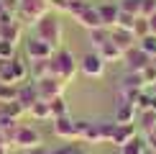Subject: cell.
Masks as SVG:
<instances>
[{
    "mask_svg": "<svg viewBox=\"0 0 156 154\" xmlns=\"http://www.w3.org/2000/svg\"><path fill=\"white\" fill-rule=\"evenodd\" d=\"M16 95H18V87L16 85H10V82H0V103L16 100Z\"/></svg>",
    "mask_w": 156,
    "mask_h": 154,
    "instance_id": "83f0119b",
    "label": "cell"
},
{
    "mask_svg": "<svg viewBox=\"0 0 156 154\" xmlns=\"http://www.w3.org/2000/svg\"><path fill=\"white\" fill-rule=\"evenodd\" d=\"M148 28H151V34H156V13L148 16Z\"/></svg>",
    "mask_w": 156,
    "mask_h": 154,
    "instance_id": "f35d334b",
    "label": "cell"
},
{
    "mask_svg": "<svg viewBox=\"0 0 156 154\" xmlns=\"http://www.w3.org/2000/svg\"><path fill=\"white\" fill-rule=\"evenodd\" d=\"M77 23L84 26L87 31H90V28H100V26H102V18H100V13H97V5H90L82 16H77Z\"/></svg>",
    "mask_w": 156,
    "mask_h": 154,
    "instance_id": "2e32d148",
    "label": "cell"
},
{
    "mask_svg": "<svg viewBox=\"0 0 156 154\" xmlns=\"http://www.w3.org/2000/svg\"><path fill=\"white\" fill-rule=\"evenodd\" d=\"M148 111H154V113H156V93L151 95V108H148Z\"/></svg>",
    "mask_w": 156,
    "mask_h": 154,
    "instance_id": "60d3db41",
    "label": "cell"
},
{
    "mask_svg": "<svg viewBox=\"0 0 156 154\" xmlns=\"http://www.w3.org/2000/svg\"><path fill=\"white\" fill-rule=\"evenodd\" d=\"M123 62H126V67H128V72H141V69H146L148 64H151V57L146 54L144 49L136 44L133 49H128V51H123Z\"/></svg>",
    "mask_w": 156,
    "mask_h": 154,
    "instance_id": "52a82bcc",
    "label": "cell"
},
{
    "mask_svg": "<svg viewBox=\"0 0 156 154\" xmlns=\"http://www.w3.org/2000/svg\"><path fill=\"white\" fill-rule=\"evenodd\" d=\"M54 134H56L59 139H67V141L80 139V131H77V121H74V118H69V113H67V116H59V118H54Z\"/></svg>",
    "mask_w": 156,
    "mask_h": 154,
    "instance_id": "9c48e42d",
    "label": "cell"
},
{
    "mask_svg": "<svg viewBox=\"0 0 156 154\" xmlns=\"http://www.w3.org/2000/svg\"><path fill=\"white\" fill-rule=\"evenodd\" d=\"M26 113V108L21 105L18 100H10V103H0V116H10V118H21V116Z\"/></svg>",
    "mask_w": 156,
    "mask_h": 154,
    "instance_id": "603a6c76",
    "label": "cell"
},
{
    "mask_svg": "<svg viewBox=\"0 0 156 154\" xmlns=\"http://www.w3.org/2000/svg\"><path fill=\"white\" fill-rule=\"evenodd\" d=\"M0 144H3V146H10V144H8V139H5L3 134H0Z\"/></svg>",
    "mask_w": 156,
    "mask_h": 154,
    "instance_id": "7bdbcfd3",
    "label": "cell"
},
{
    "mask_svg": "<svg viewBox=\"0 0 156 154\" xmlns=\"http://www.w3.org/2000/svg\"><path fill=\"white\" fill-rule=\"evenodd\" d=\"M34 118H38V121H49L51 118V111H49V100H41L38 98L34 105H31V111H28Z\"/></svg>",
    "mask_w": 156,
    "mask_h": 154,
    "instance_id": "cb8c5ba5",
    "label": "cell"
},
{
    "mask_svg": "<svg viewBox=\"0 0 156 154\" xmlns=\"http://www.w3.org/2000/svg\"><path fill=\"white\" fill-rule=\"evenodd\" d=\"M16 131H18V121L10 118V116H0V134L8 139V144H13L16 139Z\"/></svg>",
    "mask_w": 156,
    "mask_h": 154,
    "instance_id": "ffe728a7",
    "label": "cell"
},
{
    "mask_svg": "<svg viewBox=\"0 0 156 154\" xmlns=\"http://www.w3.org/2000/svg\"><path fill=\"white\" fill-rule=\"evenodd\" d=\"M80 69L87 77H102V75H105V62H102V57L97 54V51H90V54L82 57Z\"/></svg>",
    "mask_w": 156,
    "mask_h": 154,
    "instance_id": "30bf717a",
    "label": "cell"
},
{
    "mask_svg": "<svg viewBox=\"0 0 156 154\" xmlns=\"http://www.w3.org/2000/svg\"><path fill=\"white\" fill-rule=\"evenodd\" d=\"M16 100L21 103V105L26 108V113L31 111V105H34V103L38 100V95H36V87L34 85H21L18 87V95H16Z\"/></svg>",
    "mask_w": 156,
    "mask_h": 154,
    "instance_id": "e0dca14e",
    "label": "cell"
},
{
    "mask_svg": "<svg viewBox=\"0 0 156 154\" xmlns=\"http://www.w3.org/2000/svg\"><path fill=\"white\" fill-rule=\"evenodd\" d=\"M136 18L138 16H133V13H128V10H120L118 13V28H128V31H133V26H136Z\"/></svg>",
    "mask_w": 156,
    "mask_h": 154,
    "instance_id": "f1b7e54d",
    "label": "cell"
},
{
    "mask_svg": "<svg viewBox=\"0 0 156 154\" xmlns=\"http://www.w3.org/2000/svg\"><path fill=\"white\" fill-rule=\"evenodd\" d=\"M34 87H36V95L41 100H54V98H59V95L64 93L67 82H64L62 77L46 75V77H41V80H34Z\"/></svg>",
    "mask_w": 156,
    "mask_h": 154,
    "instance_id": "5b68a950",
    "label": "cell"
},
{
    "mask_svg": "<svg viewBox=\"0 0 156 154\" xmlns=\"http://www.w3.org/2000/svg\"><path fill=\"white\" fill-rule=\"evenodd\" d=\"M120 10H128L133 16H141V0H120Z\"/></svg>",
    "mask_w": 156,
    "mask_h": 154,
    "instance_id": "836d02e7",
    "label": "cell"
},
{
    "mask_svg": "<svg viewBox=\"0 0 156 154\" xmlns=\"http://www.w3.org/2000/svg\"><path fill=\"white\" fill-rule=\"evenodd\" d=\"M0 3L5 5V10H10V13H18V0H0Z\"/></svg>",
    "mask_w": 156,
    "mask_h": 154,
    "instance_id": "74e56055",
    "label": "cell"
},
{
    "mask_svg": "<svg viewBox=\"0 0 156 154\" xmlns=\"http://www.w3.org/2000/svg\"><path fill=\"white\" fill-rule=\"evenodd\" d=\"M23 154H46V149L44 146H36V149H26Z\"/></svg>",
    "mask_w": 156,
    "mask_h": 154,
    "instance_id": "ab89813d",
    "label": "cell"
},
{
    "mask_svg": "<svg viewBox=\"0 0 156 154\" xmlns=\"http://www.w3.org/2000/svg\"><path fill=\"white\" fill-rule=\"evenodd\" d=\"M146 154H156V152H151V149H148V152H146Z\"/></svg>",
    "mask_w": 156,
    "mask_h": 154,
    "instance_id": "f6af8a7d",
    "label": "cell"
},
{
    "mask_svg": "<svg viewBox=\"0 0 156 154\" xmlns=\"http://www.w3.org/2000/svg\"><path fill=\"white\" fill-rule=\"evenodd\" d=\"M51 75L62 77L64 82H69L77 75V59L69 49H56L54 57H51Z\"/></svg>",
    "mask_w": 156,
    "mask_h": 154,
    "instance_id": "7a4b0ae2",
    "label": "cell"
},
{
    "mask_svg": "<svg viewBox=\"0 0 156 154\" xmlns=\"http://www.w3.org/2000/svg\"><path fill=\"white\" fill-rule=\"evenodd\" d=\"M80 139H82V141H90V144H100V141H102V139H100V126H97V123H90V121H87Z\"/></svg>",
    "mask_w": 156,
    "mask_h": 154,
    "instance_id": "d4e9b609",
    "label": "cell"
},
{
    "mask_svg": "<svg viewBox=\"0 0 156 154\" xmlns=\"http://www.w3.org/2000/svg\"><path fill=\"white\" fill-rule=\"evenodd\" d=\"M97 54H100L102 57V62H118V59H123V51L118 49V46H115V44L113 41H108V44H102V46L100 49H97Z\"/></svg>",
    "mask_w": 156,
    "mask_h": 154,
    "instance_id": "44dd1931",
    "label": "cell"
},
{
    "mask_svg": "<svg viewBox=\"0 0 156 154\" xmlns=\"http://www.w3.org/2000/svg\"><path fill=\"white\" fill-rule=\"evenodd\" d=\"M41 134L36 131V128H31V126H18V131H16V139H13V144L10 146H16V149H36V146H41Z\"/></svg>",
    "mask_w": 156,
    "mask_h": 154,
    "instance_id": "8992f818",
    "label": "cell"
},
{
    "mask_svg": "<svg viewBox=\"0 0 156 154\" xmlns=\"http://www.w3.org/2000/svg\"><path fill=\"white\" fill-rule=\"evenodd\" d=\"M54 46H51V44H46V41H41V38H28V41H26V57H28V59H51V57H54Z\"/></svg>",
    "mask_w": 156,
    "mask_h": 154,
    "instance_id": "ba28073f",
    "label": "cell"
},
{
    "mask_svg": "<svg viewBox=\"0 0 156 154\" xmlns=\"http://www.w3.org/2000/svg\"><path fill=\"white\" fill-rule=\"evenodd\" d=\"M3 13H5V5H3V3H0V16H3Z\"/></svg>",
    "mask_w": 156,
    "mask_h": 154,
    "instance_id": "ee69618b",
    "label": "cell"
},
{
    "mask_svg": "<svg viewBox=\"0 0 156 154\" xmlns=\"http://www.w3.org/2000/svg\"><path fill=\"white\" fill-rule=\"evenodd\" d=\"M110 41L115 44L120 51H128V49H133L136 44H138V38H136L133 31H128V28H110Z\"/></svg>",
    "mask_w": 156,
    "mask_h": 154,
    "instance_id": "8fae6325",
    "label": "cell"
},
{
    "mask_svg": "<svg viewBox=\"0 0 156 154\" xmlns=\"http://www.w3.org/2000/svg\"><path fill=\"white\" fill-rule=\"evenodd\" d=\"M133 34H136V38H144V36L151 34V28H148V18H146V16H138V18H136Z\"/></svg>",
    "mask_w": 156,
    "mask_h": 154,
    "instance_id": "1f68e13d",
    "label": "cell"
},
{
    "mask_svg": "<svg viewBox=\"0 0 156 154\" xmlns=\"http://www.w3.org/2000/svg\"><path fill=\"white\" fill-rule=\"evenodd\" d=\"M49 0H18V21L21 23H36L44 13H49Z\"/></svg>",
    "mask_w": 156,
    "mask_h": 154,
    "instance_id": "3957f363",
    "label": "cell"
},
{
    "mask_svg": "<svg viewBox=\"0 0 156 154\" xmlns=\"http://www.w3.org/2000/svg\"><path fill=\"white\" fill-rule=\"evenodd\" d=\"M31 67H28V75L34 80H41V77L51 75V59H28Z\"/></svg>",
    "mask_w": 156,
    "mask_h": 154,
    "instance_id": "ac0fdd59",
    "label": "cell"
},
{
    "mask_svg": "<svg viewBox=\"0 0 156 154\" xmlns=\"http://www.w3.org/2000/svg\"><path fill=\"white\" fill-rule=\"evenodd\" d=\"M49 111H51V121L59 118V116H67V103H64L62 95L54 98V100H49Z\"/></svg>",
    "mask_w": 156,
    "mask_h": 154,
    "instance_id": "4316f807",
    "label": "cell"
},
{
    "mask_svg": "<svg viewBox=\"0 0 156 154\" xmlns=\"http://www.w3.org/2000/svg\"><path fill=\"white\" fill-rule=\"evenodd\" d=\"M136 121H138V126L144 128L146 134H148V131H154V128H156V113H154V111H141V113H138V118H136Z\"/></svg>",
    "mask_w": 156,
    "mask_h": 154,
    "instance_id": "484cf974",
    "label": "cell"
},
{
    "mask_svg": "<svg viewBox=\"0 0 156 154\" xmlns=\"http://www.w3.org/2000/svg\"><path fill=\"white\" fill-rule=\"evenodd\" d=\"M136 136V126L133 123H115L113 126V136H110V144L123 146L126 141H131Z\"/></svg>",
    "mask_w": 156,
    "mask_h": 154,
    "instance_id": "4fadbf2b",
    "label": "cell"
},
{
    "mask_svg": "<svg viewBox=\"0 0 156 154\" xmlns=\"http://www.w3.org/2000/svg\"><path fill=\"white\" fill-rule=\"evenodd\" d=\"M110 41V28L108 26H100V28H90V44H92L95 49H100L102 44Z\"/></svg>",
    "mask_w": 156,
    "mask_h": 154,
    "instance_id": "7402d4cb",
    "label": "cell"
},
{
    "mask_svg": "<svg viewBox=\"0 0 156 154\" xmlns=\"http://www.w3.org/2000/svg\"><path fill=\"white\" fill-rule=\"evenodd\" d=\"M154 87H156V82H154Z\"/></svg>",
    "mask_w": 156,
    "mask_h": 154,
    "instance_id": "bcb514c9",
    "label": "cell"
},
{
    "mask_svg": "<svg viewBox=\"0 0 156 154\" xmlns=\"http://www.w3.org/2000/svg\"><path fill=\"white\" fill-rule=\"evenodd\" d=\"M26 77H28L26 62H21L18 57H13V59H0V82L16 85V82H23Z\"/></svg>",
    "mask_w": 156,
    "mask_h": 154,
    "instance_id": "277c9868",
    "label": "cell"
},
{
    "mask_svg": "<svg viewBox=\"0 0 156 154\" xmlns=\"http://www.w3.org/2000/svg\"><path fill=\"white\" fill-rule=\"evenodd\" d=\"M151 13H156V0H141V16H151Z\"/></svg>",
    "mask_w": 156,
    "mask_h": 154,
    "instance_id": "d590c367",
    "label": "cell"
},
{
    "mask_svg": "<svg viewBox=\"0 0 156 154\" xmlns=\"http://www.w3.org/2000/svg\"><path fill=\"white\" fill-rule=\"evenodd\" d=\"M138 46L144 49L148 57H156V34H148L144 38H138Z\"/></svg>",
    "mask_w": 156,
    "mask_h": 154,
    "instance_id": "f546056e",
    "label": "cell"
},
{
    "mask_svg": "<svg viewBox=\"0 0 156 154\" xmlns=\"http://www.w3.org/2000/svg\"><path fill=\"white\" fill-rule=\"evenodd\" d=\"M90 5H92L90 0H69V8H67V13H69V16H74V18H77V16H82V13L87 10Z\"/></svg>",
    "mask_w": 156,
    "mask_h": 154,
    "instance_id": "4dcf8cb0",
    "label": "cell"
},
{
    "mask_svg": "<svg viewBox=\"0 0 156 154\" xmlns=\"http://www.w3.org/2000/svg\"><path fill=\"white\" fill-rule=\"evenodd\" d=\"M0 154H10V146H3V144H0Z\"/></svg>",
    "mask_w": 156,
    "mask_h": 154,
    "instance_id": "b9f144b4",
    "label": "cell"
},
{
    "mask_svg": "<svg viewBox=\"0 0 156 154\" xmlns=\"http://www.w3.org/2000/svg\"><path fill=\"white\" fill-rule=\"evenodd\" d=\"M141 77H144L146 87H148V85H154V82H156V67H154V64H148L146 69H141Z\"/></svg>",
    "mask_w": 156,
    "mask_h": 154,
    "instance_id": "e575fe53",
    "label": "cell"
},
{
    "mask_svg": "<svg viewBox=\"0 0 156 154\" xmlns=\"http://www.w3.org/2000/svg\"><path fill=\"white\" fill-rule=\"evenodd\" d=\"M49 5H51V10H56V13H67L69 0H49Z\"/></svg>",
    "mask_w": 156,
    "mask_h": 154,
    "instance_id": "8d00e7d4",
    "label": "cell"
},
{
    "mask_svg": "<svg viewBox=\"0 0 156 154\" xmlns=\"http://www.w3.org/2000/svg\"><path fill=\"white\" fill-rule=\"evenodd\" d=\"M34 36L41 38V41H46V44H51L54 49H59V44H62V21H59V16L51 13V10L44 13V16L34 23Z\"/></svg>",
    "mask_w": 156,
    "mask_h": 154,
    "instance_id": "6da1fadb",
    "label": "cell"
},
{
    "mask_svg": "<svg viewBox=\"0 0 156 154\" xmlns=\"http://www.w3.org/2000/svg\"><path fill=\"white\" fill-rule=\"evenodd\" d=\"M148 152V146H146V139H141L138 134L131 139V141H126V144L120 146V154H146Z\"/></svg>",
    "mask_w": 156,
    "mask_h": 154,
    "instance_id": "d6986e66",
    "label": "cell"
},
{
    "mask_svg": "<svg viewBox=\"0 0 156 154\" xmlns=\"http://www.w3.org/2000/svg\"><path fill=\"white\" fill-rule=\"evenodd\" d=\"M97 13H100V18H102V26L115 28V23H118V13H120V5H118V3H100V5H97Z\"/></svg>",
    "mask_w": 156,
    "mask_h": 154,
    "instance_id": "7c38bea8",
    "label": "cell"
},
{
    "mask_svg": "<svg viewBox=\"0 0 156 154\" xmlns=\"http://www.w3.org/2000/svg\"><path fill=\"white\" fill-rule=\"evenodd\" d=\"M21 31H23V23L18 21H10V23H0V38H5V41H13L18 46V41H21Z\"/></svg>",
    "mask_w": 156,
    "mask_h": 154,
    "instance_id": "5bb4252c",
    "label": "cell"
},
{
    "mask_svg": "<svg viewBox=\"0 0 156 154\" xmlns=\"http://www.w3.org/2000/svg\"><path fill=\"white\" fill-rule=\"evenodd\" d=\"M13 57H16V44L0 38V59H13Z\"/></svg>",
    "mask_w": 156,
    "mask_h": 154,
    "instance_id": "d6a6232c",
    "label": "cell"
},
{
    "mask_svg": "<svg viewBox=\"0 0 156 154\" xmlns=\"http://www.w3.org/2000/svg\"><path fill=\"white\" fill-rule=\"evenodd\" d=\"M136 118H138L136 105H133V103L120 100L118 103V111H115V123H136Z\"/></svg>",
    "mask_w": 156,
    "mask_h": 154,
    "instance_id": "9a60e30c",
    "label": "cell"
}]
</instances>
